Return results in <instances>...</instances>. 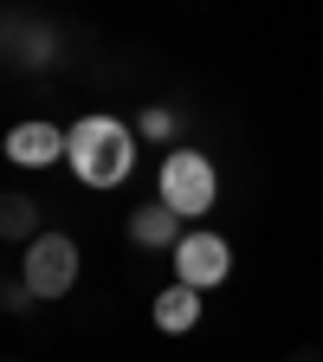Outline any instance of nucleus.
Returning a JSON list of instances; mask_svg holds the SVG:
<instances>
[{"label": "nucleus", "instance_id": "9b49d317", "mask_svg": "<svg viewBox=\"0 0 323 362\" xmlns=\"http://www.w3.org/2000/svg\"><path fill=\"white\" fill-rule=\"evenodd\" d=\"M143 136H155V143L175 136V110H143Z\"/></svg>", "mask_w": 323, "mask_h": 362}, {"label": "nucleus", "instance_id": "f8f14e48", "mask_svg": "<svg viewBox=\"0 0 323 362\" xmlns=\"http://www.w3.org/2000/svg\"><path fill=\"white\" fill-rule=\"evenodd\" d=\"M285 362H323V349H291Z\"/></svg>", "mask_w": 323, "mask_h": 362}, {"label": "nucleus", "instance_id": "6e6552de", "mask_svg": "<svg viewBox=\"0 0 323 362\" xmlns=\"http://www.w3.org/2000/svg\"><path fill=\"white\" fill-rule=\"evenodd\" d=\"M45 233L39 226V201L33 194H0V240L7 246H33Z\"/></svg>", "mask_w": 323, "mask_h": 362}, {"label": "nucleus", "instance_id": "423d86ee", "mask_svg": "<svg viewBox=\"0 0 323 362\" xmlns=\"http://www.w3.org/2000/svg\"><path fill=\"white\" fill-rule=\"evenodd\" d=\"M129 240H136V246H149V252H175L188 233H181V214L155 201V207H136V214H129Z\"/></svg>", "mask_w": 323, "mask_h": 362}, {"label": "nucleus", "instance_id": "1a4fd4ad", "mask_svg": "<svg viewBox=\"0 0 323 362\" xmlns=\"http://www.w3.org/2000/svg\"><path fill=\"white\" fill-rule=\"evenodd\" d=\"M155 324H162L168 337L194 330V324H201V291H194V285H168V291L155 298Z\"/></svg>", "mask_w": 323, "mask_h": 362}, {"label": "nucleus", "instance_id": "9d476101", "mask_svg": "<svg viewBox=\"0 0 323 362\" xmlns=\"http://www.w3.org/2000/svg\"><path fill=\"white\" fill-rule=\"evenodd\" d=\"M33 285L26 279H7V285H0V310H7V317H33Z\"/></svg>", "mask_w": 323, "mask_h": 362}, {"label": "nucleus", "instance_id": "f03ea898", "mask_svg": "<svg viewBox=\"0 0 323 362\" xmlns=\"http://www.w3.org/2000/svg\"><path fill=\"white\" fill-rule=\"evenodd\" d=\"M162 207H175L181 220H201L207 207H213V194H220V175H213V162L201 156V149H175L168 162H162Z\"/></svg>", "mask_w": 323, "mask_h": 362}, {"label": "nucleus", "instance_id": "f257e3e1", "mask_svg": "<svg viewBox=\"0 0 323 362\" xmlns=\"http://www.w3.org/2000/svg\"><path fill=\"white\" fill-rule=\"evenodd\" d=\"M65 162L84 188H117L136 168V136L117 123V117H78L71 123V143H65Z\"/></svg>", "mask_w": 323, "mask_h": 362}, {"label": "nucleus", "instance_id": "39448f33", "mask_svg": "<svg viewBox=\"0 0 323 362\" xmlns=\"http://www.w3.org/2000/svg\"><path fill=\"white\" fill-rule=\"evenodd\" d=\"M65 143H71V129H59V123H20V129H7V162H20V168H52V162H65Z\"/></svg>", "mask_w": 323, "mask_h": 362}, {"label": "nucleus", "instance_id": "7ed1b4c3", "mask_svg": "<svg viewBox=\"0 0 323 362\" xmlns=\"http://www.w3.org/2000/svg\"><path fill=\"white\" fill-rule=\"evenodd\" d=\"M20 279L33 285V298H65L78 285V246L65 233H39L26 246V265H20Z\"/></svg>", "mask_w": 323, "mask_h": 362}, {"label": "nucleus", "instance_id": "20e7f679", "mask_svg": "<svg viewBox=\"0 0 323 362\" xmlns=\"http://www.w3.org/2000/svg\"><path fill=\"white\" fill-rule=\"evenodd\" d=\"M226 272H233V252H226V240L220 233H188L175 246V285H194V291H207V285H220Z\"/></svg>", "mask_w": 323, "mask_h": 362}, {"label": "nucleus", "instance_id": "ddd939ff", "mask_svg": "<svg viewBox=\"0 0 323 362\" xmlns=\"http://www.w3.org/2000/svg\"><path fill=\"white\" fill-rule=\"evenodd\" d=\"M7 362H26V356H7Z\"/></svg>", "mask_w": 323, "mask_h": 362}, {"label": "nucleus", "instance_id": "0eeeda50", "mask_svg": "<svg viewBox=\"0 0 323 362\" xmlns=\"http://www.w3.org/2000/svg\"><path fill=\"white\" fill-rule=\"evenodd\" d=\"M45 59H52V33H33V20L26 13H7V65L20 71V65H45Z\"/></svg>", "mask_w": 323, "mask_h": 362}]
</instances>
